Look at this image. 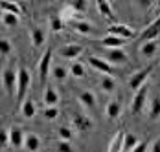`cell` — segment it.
Wrapping results in <instances>:
<instances>
[{"instance_id":"52a82bcc","label":"cell","mask_w":160,"mask_h":152,"mask_svg":"<svg viewBox=\"0 0 160 152\" xmlns=\"http://www.w3.org/2000/svg\"><path fill=\"white\" fill-rule=\"evenodd\" d=\"M105 61L116 68V66H123V64H127L129 55L123 51V48H118V50H107V51H105Z\"/></svg>"},{"instance_id":"1f68e13d","label":"cell","mask_w":160,"mask_h":152,"mask_svg":"<svg viewBox=\"0 0 160 152\" xmlns=\"http://www.w3.org/2000/svg\"><path fill=\"white\" fill-rule=\"evenodd\" d=\"M2 24L6 28H15L18 24V17L13 15V13H2Z\"/></svg>"},{"instance_id":"ac0fdd59","label":"cell","mask_w":160,"mask_h":152,"mask_svg":"<svg viewBox=\"0 0 160 152\" xmlns=\"http://www.w3.org/2000/svg\"><path fill=\"white\" fill-rule=\"evenodd\" d=\"M78 99H79L81 105H83V107H87V108H94V107H96V95H94V92H90V90L79 92Z\"/></svg>"},{"instance_id":"6da1fadb","label":"cell","mask_w":160,"mask_h":152,"mask_svg":"<svg viewBox=\"0 0 160 152\" xmlns=\"http://www.w3.org/2000/svg\"><path fill=\"white\" fill-rule=\"evenodd\" d=\"M32 86V74L28 68L18 66V83H17V101L18 105H22L26 101V93Z\"/></svg>"},{"instance_id":"3957f363","label":"cell","mask_w":160,"mask_h":152,"mask_svg":"<svg viewBox=\"0 0 160 152\" xmlns=\"http://www.w3.org/2000/svg\"><path fill=\"white\" fill-rule=\"evenodd\" d=\"M147 97H149V86H147V84H144L138 92H134V97H132V101H131V112H132L134 116H140V114L144 112Z\"/></svg>"},{"instance_id":"5b68a950","label":"cell","mask_w":160,"mask_h":152,"mask_svg":"<svg viewBox=\"0 0 160 152\" xmlns=\"http://www.w3.org/2000/svg\"><path fill=\"white\" fill-rule=\"evenodd\" d=\"M70 119H72V125H74V128L78 132H90L92 126H94L92 119L87 114H83V112H72Z\"/></svg>"},{"instance_id":"ba28073f","label":"cell","mask_w":160,"mask_h":152,"mask_svg":"<svg viewBox=\"0 0 160 152\" xmlns=\"http://www.w3.org/2000/svg\"><path fill=\"white\" fill-rule=\"evenodd\" d=\"M107 31H109V35H112V37H118V39H123V40L132 39V37L136 35L132 28H129V26H125V24H118V22L111 24V26L107 28Z\"/></svg>"},{"instance_id":"7c38bea8","label":"cell","mask_w":160,"mask_h":152,"mask_svg":"<svg viewBox=\"0 0 160 152\" xmlns=\"http://www.w3.org/2000/svg\"><path fill=\"white\" fill-rule=\"evenodd\" d=\"M24 139H26V134L20 126H11L9 128V145L11 147H15V149L24 147Z\"/></svg>"},{"instance_id":"44dd1931","label":"cell","mask_w":160,"mask_h":152,"mask_svg":"<svg viewBox=\"0 0 160 152\" xmlns=\"http://www.w3.org/2000/svg\"><path fill=\"white\" fill-rule=\"evenodd\" d=\"M44 105L46 108L48 107H57V103H59V93L55 92V88H52V86H46V90H44Z\"/></svg>"},{"instance_id":"83f0119b","label":"cell","mask_w":160,"mask_h":152,"mask_svg":"<svg viewBox=\"0 0 160 152\" xmlns=\"http://www.w3.org/2000/svg\"><path fill=\"white\" fill-rule=\"evenodd\" d=\"M52 75H53V79L57 81V83H63V81H66L68 79V70L64 68V66H53L52 68Z\"/></svg>"},{"instance_id":"836d02e7","label":"cell","mask_w":160,"mask_h":152,"mask_svg":"<svg viewBox=\"0 0 160 152\" xmlns=\"http://www.w3.org/2000/svg\"><path fill=\"white\" fill-rule=\"evenodd\" d=\"M70 6H72V9L79 15V13H83V11L88 7V2H87V0H72Z\"/></svg>"},{"instance_id":"f1b7e54d","label":"cell","mask_w":160,"mask_h":152,"mask_svg":"<svg viewBox=\"0 0 160 152\" xmlns=\"http://www.w3.org/2000/svg\"><path fill=\"white\" fill-rule=\"evenodd\" d=\"M64 28V20L61 18L59 15H52L50 17V30L53 31V33H59V31H63Z\"/></svg>"},{"instance_id":"e575fe53","label":"cell","mask_w":160,"mask_h":152,"mask_svg":"<svg viewBox=\"0 0 160 152\" xmlns=\"http://www.w3.org/2000/svg\"><path fill=\"white\" fill-rule=\"evenodd\" d=\"M42 117L48 119V121H53L55 117H59V108L57 107H48L44 112H42Z\"/></svg>"},{"instance_id":"7402d4cb","label":"cell","mask_w":160,"mask_h":152,"mask_svg":"<svg viewBox=\"0 0 160 152\" xmlns=\"http://www.w3.org/2000/svg\"><path fill=\"white\" fill-rule=\"evenodd\" d=\"M0 9H2V13H13L17 17L22 13V7L17 2H9V0H0Z\"/></svg>"},{"instance_id":"4fadbf2b","label":"cell","mask_w":160,"mask_h":152,"mask_svg":"<svg viewBox=\"0 0 160 152\" xmlns=\"http://www.w3.org/2000/svg\"><path fill=\"white\" fill-rule=\"evenodd\" d=\"M96 7H98V11L105 17L111 24H114V20H116V13H114L112 4L109 2V0H96Z\"/></svg>"},{"instance_id":"4316f807","label":"cell","mask_w":160,"mask_h":152,"mask_svg":"<svg viewBox=\"0 0 160 152\" xmlns=\"http://www.w3.org/2000/svg\"><path fill=\"white\" fill-rule=\"evenodd\" d=\"M157 51H158V44H157L155 40L144 42V44L140 46V53H142L144 57H153V55H155Z\"/></svg>"},{"instance_id":"74e56055","label":"cell","mask_w":160,"mask_h":152,"mask_svg":"<svg viewBox=\"0 0 160 152\" xmlns=\"http://www.w3.org/2000/svg\"><path fill=\"white\" fill-rule=\"evenodd\" d=\"M147 147H149V143H147V141H140V143H138V145H136L131 152H145V150H147Z\"/></svg>"},{"instance_id":"4dcf8cb0","label":"cell","mask_w":160,"mask_h":152,"mask_svg":"<svg viewBox=\"0 0 160 152\" xmlns=\"http://www.w3.org/2000/svg\"><path fill=\"white\" fill-rule=\"evenodd\" d=\"M11 51H13L11 40H9V39H0V57L4 59V57H8Z\"/></svg>"},{"instance_id":"277c9868","label":"cell","mask_w":160,"mask_h":152,"mask_svg":"<svg viewBox=\"0 0 160 152\" xmlns=\"http://www.w3.org/2000/svg\"><path fill=\"white\" fill-rule=\"evenodd\" d=\"M151 72H153V64H147L145 68L138 70L136 74H132L131 79H129V88L134 90V92H138L145 84V81H147V77L151 75Z\"/></svg>"},{"instance_id":"d6a6232c","label":"cell","mask_w":160,"mask_h":152,"mask_svg":"<svg viewBox=\"0 0 160 152\" xmlns=\"http://www.w3.org/2000/svg\"><path fill=\"white\" fill-rule=\"evenodd\" d=\"M57 136H59V139H63V141H72L74 132L68 126H57Z\"/></svg>"},{"instance_id":"8d00e7d4","label":"cell","mask_w":160,"mask_h":152,"mask_svg":"<svg viewBox=\"0 0 160 152\" xmlns=\"http://www.w3.org/2000/svg\"><path fill=\"white\" fill-rule=\"evenodd\" d=\"M9 145V130L0 128V149H6Z\"/></svg>"},{"instance_id":"d6986e66","label":"cell","mask_w":160,"mask_h":152,"mask_svg":"<svg viewBox=\"0 0 160 152\" xmlns=\"http://www.w3.org/2000/svg\"><path fill=\"white\" fill-rule=\"evenodd\" d=\"M44 42H46V31L42 28H39V26L32 28V44L35 48H41Z\"/></svg>"},{"instance_id":"8fae6325","label":"cell","mask_w":160,"mask_h":152,"mask_svg":"<svg viewBox=\"0 0 160 152\" xmlns=\"http://www.w3.org/2000/svg\"><path fill=\"white\" fill-rule=\"evenodd\" d=\"M81 53H83V46L81 44H64L57 50V55H59L61 59H66V61L78 59Z\"/></svg>"},{"instance_id":"d4e9b609","label":"cell","mask_w":160,"mask_h":152,"mask_svg":"<svg viewBox=\"0 0 160 152\" xmlns=\"http://www.w3.org/2000/svg\"><path fill=\"white\" fill-rule=\"evenodd\" d=\"M158 117H160V95H155L149 101V119H158Z\"/></svg>"},{"instance_id":"e0dca14e","label":"cell","mask_w":160,"mask_h":152,"mask_svg":"<svg viewBox=\"0 0 160 152\" xmlns=\"http://www.w3.org/2000/svg\"><path fill=\"white\" fill-rule=\"evenodd\" d=\"M105 116L109 117V119H118L120 116H122V103L118 101V99H114L111 101L107 108H105Z\"/></svg>"},{"instance_id":"f546056e","label":"cell","mask_w":160,"mask_h":152,"mask_svg":"<svg viewBox=\"0 0 160 152\" xmlns=\"http://www.w3.org/2000/svg\"><path fill=\"white\" fill-rule=\"evenodd\" d=\"M138 143H140V141H138V137L134 136V134H125V137H123V150L131 152Z\"/></svg>"},{"instance_id":"d590c367","label":"cell","mask_w":160,"mask_h":152,"mask_svg":"<svg viewBox=\"0 0 160 152\" xmlns=\"http://www.w3.org/2000/svg\"><path fill=\"white\" fill-rule=\"evenodd\" d=\"M55 152H74V149H72L70 141H63V139H59V141L55 143Z\"/></svg>"},{"instance_id":"5bb4252c","label":"cell","mask_w":160,"mask_h":152,"mask_svg":"<svg viewBox=\"0 0 160 152\" xmlns=\"http://www.w3.org/2000/svg\"><path fill=\"white\" fill-rule=\"evenodd\" d=\"M98 42L103 48H107V50H118V48H123V44H125L123 39H118V37H112V35H107V37L99 39Z\"/></svg>"},{"instance_id":"8992f818","label":"cell","mask_w":160,"mask_h":152,"mask_svg":"<svg viewBox=\"0 0 160 152\" xmlns=\"http://www.w3.org/2000/svg\"><path fill=\"white\" fill-rule=\"evenodd\" d=\"M52 55H53V51L52 50H46L44 53H42V57H41V61H39V77H41V83L44 84L46 83V79H48L50 72H52Z\"/></svg>"},{"instance_id":"2e32d148","label":"cell","mask_w":160,"mask_h":152,"mask_svg":"<svg viewBox=\"0 0 160 152\" xmlns=\"http://www.w3.org/2000/svg\"><path fill=\"white\" fill-rule=\"evenodd\" d=\"M24 149L28 152H39V149H41V137L37 136V134H26Z\"/></svg>"},{"instance_id":"ffe728a7","label":"cell","mask_w":160,"mask_h":152,"mask_svg":"<svg viewBox=\"0 0 160 152\" xmlns=\"http://www.w3.org/2000/svg\"><path fill=\"white\" fill-rule=\"evenodd\" d=\"M70 24H72V28L78 31V33H81V35H90V33L94 31V26H92L88 20H72Z\"/></svg>"},{"instance_id":"7a4b0ae2","label":"cell","mask_w":160,"mask_h":152,"mask_svg":"<svg viewBox=\"0 0 160 152\" xmlns=\"http://www.w3.org/2000/svg\"><path fill=\"white\" fill-rule=\"evenodd\" d=\"M17 83H18V68L13 66H8L2 70V84H4V90L9 97H13V93L17 95Z\"/></svg>"},{"instance_id":"603a6c76","label":"cell","mask_w":160,"mask_h":152,"mask_svg":"<svg viewBox=\"0 0 160 152\" xmlns=\"http://www.w3.org/2000/svg\"><path fill=\"white\" fill-rule=\"evenodd\" d=\"M20 112H22V116L26 117V119H32L35 117V114H37V108H35V103H33V99H26L22 105H20Z\"/></svg>"},{"instance_id":"484cf974","label":"cell","mask_w":160,"mask_h":152,"mask_svg":"<svg viewBox=\"0 0 160 152\" xmlns=\"http://www.w3.org/2000/svg\"><path fill=\"white\" fill-rule=\"evenodd\" d=\"M68 74L72 77H76V79H83L85 74H87V70H85V64L79 61H74L72 62V66L68 68Z\"/></svg>"},{"instance_id":"f35d334b","label":"cell","mask_w":160,"mask_h":152,"mask_svg":"<svg viewBox=\"0 0 160 152\" xmlns=\"http://www.w3.org/2000/svg\"><path fill=\"white\" fill-rule=\"evenodd\" d=\"M149 149H151V152H160V137L153 141V145H151Z\"/></svg>"},{"instance_id":"9a60e30c","label":"cell","mask_w":160,"mask_h":152,"mask_svg":"<svg viewBox=\"0 0 160 152\" xmlns=\"http://www.w3.org/2000/svg\"><path fill=\"white\" fill-rule=\"evenodd\" d=\"M99 88L105 92V93H114V92L118 90V83H116L114 77L103 75L101 77V81H99Z\"/></svg>"},{"instance_id":"cb8c5ba5","label":"cell","mask_w":160,"mask_h":152,"mask_svg":"<svg viewBox=\"0 0 160 152\" xmlns=\"http://www.w3.org/2000/svg\"><path fill=\"white\" fill-rule=\"evenodd\" d=\"M123 137H125V132L123 130L116 132V136L112 137L111 145H109V152H122L123 150Z\"/></svg>"},{"instance_id":"30bf717a","label":"cell","mask_w":160,"mask_h":152,"mask_svg":"<svg viewBox=\"0 0 160 152\" xmlns=\"http://www.w3.org/2000/svg\"><path fill=\"white\" fill-rule=\"evenodd\" d=\"M160 35V17H157L147 28H145L142 33H140V37H138V40L144 44V42H149V40H155L157 37Z\"/></svg>"},{"instance_id":"9c48e42d","label":"cell","mask_w":160,"mask_h":152,"mask_svg":"<svg viewBox=\"0 0 160 152\" xmlns=\"http://www.w3.org/2000/svg\"><path fill=\"white\" fill-rule=\"evenodd\" d=\"M88 64H90L94 70L101 72V74H105V75H111V77H112L114 74H116V68H114L112 64H109L105 59L96 57V55H90V57H88Z\"/></svg>"}]
</instances>
